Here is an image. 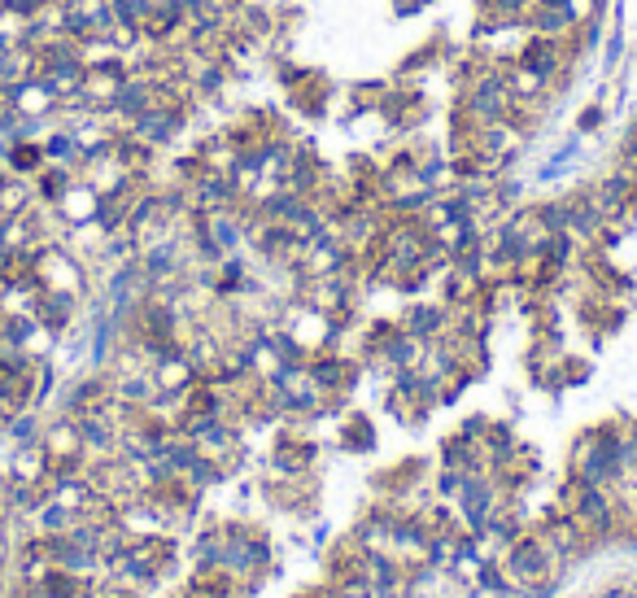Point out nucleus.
<instances>
[{
    "label": "nucleus",
    "instance_id": "8",
    "mask_svg": "<svg viewBox=\"0 0 637 598\" xmlns=\"http://www.w3.org/2000/svg\"><path fill=\"white\" fill-rule=\"evenodd\" d=\"M5 166H9V175H18V179H35L48 166V158H44V145L35 136H27V140H18L14 149H9V158H5Z\"/></svg>",
    "mask_w": 637,
    "mask_h": 598
},
{
    "label": "nucleus",
    "instance_id": "12",
    "mask_svg": "<svg viewBox=\"0 0 637 598\" xmlns=\"http://www.w3.org/2000/svg\"><path fill=\"white\" fill-rule=\"evenodd\" d=\"M616 27L629 35V44H637V0H616Z\"/></svg>",
    "mask_w": 637,
    "mask_h": 598
},
{
    "label": "nucleus",
    "instance_id": "6",
    "mask_svg": "<svg viewBox=\"0 0 637 598\" xmlns=\"http://www.w3.org/2000/svg\"><path fill=\"white\" fill-rule=\"evenodd\" d=\"M96 210H101V193H96L92 184H83V179H75V184L62 193V201H57V214L66 219V227L75 223H92Z\"/></svg>",
    "mask_w": 637,
    "mask_h": 598
},
{
    "label": "nucleus",
    "instance_id": "2",
    "mask_svg": "<svg viewBox=\"0 0 637 598\" xmlns=\"http://www.w3.org/2000/svg\"><path fill=\"white\" fill-rule=\"evenodd\" d=\"M9 92V101H14L18 118H27V123H48V118H57V110H62V101L53 97V88L35 75V79H22L18 88H0Z\"/></svg>",
    "mask_w": 637,
    "mask_h": 598
},
{
    "label": "nucleus",
    "instance_id": "3",
    "mask_svg": "<svg viewBox=\"0 0 637 598\" xmlns=\"http://www.w3.org/2000/svg\"><path fill=\"white\" fill-rule=\"evenodd\" d=\"M581 162H585V136L581 131H568V140H563V145L533 171V184H555V179L572 175Z\"/></svg>",
    "mask_w": 637,
    "mask_h": 598
},
{
    "label": "nucleus",
    "instance_id": "4",
    "mask_svg": "<svg viewBox=\"0 0 637 598\" xmlns=\"http://www.w3.org/2000/svg\"><path fill=\"white\" fill-rule=\"evenodd\" d=\"M5 472H9V481H18V485H44L48 481V454L40 441H27V446H14L9 450V459H5Z\"/></svg>",
    "mask_w": 637,
    "mask_h": 598
},
{
    "label": "nucleus",
    "instance_id": "5",
    "mask_svg": "<svg viewBox=\"0 0 637 598\" xmlns=\"http://www.w3.org/2000/svg\"><path fill=\"white\" fill-rule=\"evenodd\" d=\"M336 446L345 454L376 450V424L367 420V411H341V420H336Z\"/></svg>",
    "mask_w": 637,
    "mask_h": 598
},
{
    "label": "nucleus",
    "instance_id": "9",
    "mask_svg": "<svg viewBox=\"0 0 637 598\" xmlns=\"http://www.w3.org/2000/svg\"><path fill=\"white\" fill-rule=\"evenodd\" d=\"M624 62H633V57H629V35H624L620 27H611L603 35V44H598V70H603L607 79H616V70Z\"/></svg>",
    "mask_w": 637,
    "mask_h": 598
},
{
    "label": "nucleus",
    "instance_id": "1",
    "mask_svg": "<svg viewBox=\"0 0 637 598\" xmlns=\"http://www.w3.org/2000/svg\"><path fill=\"white\" fill-rule=\"evenodd\" d=\"M398 328L419 341H437L450 332V306L441 297H406V306L398 310Z\"/></svg>",
    "mask_w": 637,
    "mask_h": 598
},
{
    "label": "nucleus",
    "instance_id": "11",
    "mask_svg": "<svg viewBox=\"0 0 637 598\" xmlns=\"http://www.w3.org/2000/svg\"><path fill=\"white\" fill-rule=\"evenodd\" d=\"M607 105H598L594 97H590V105H585L581 114H576V123H572V131H581V136H594L598 127H607Z\"/></svg>",
    "mask_w": 637,
    "mask_h": 598
},
{
    "label": "nucleus",
    "instance_id": "7",
    "mask_svg": "<svg viewBox=\"0 0 637 598\" xmlns=\"http://www.w3.org/2000/svg\"><path fill=\"white\" fill-rule=\"evenodd\" d=\"M153 380H158V393H184L197 380V367L184 350H171L162 363H153Z\"/></svg>",
    "mask_w": 637,
    "mask_h": 598
},
{
    "label": "nucleus",
    "instance_id": "10",
    "mask_svg": "<svg viewBox=\"0 0 637 598\" xmlns=\"http://www.w3.org/2000/svg\"><path fill=\"white\" fill-rule=\"evenodd\" d=\"M40 145H44V158H48V162H75V166L83 162V153H79V145H75V136H70L62 123H57L53 131H44Z\"/></svg>",
    "mask_w": 637,
    "mask_h": 598
}]
</instances>
